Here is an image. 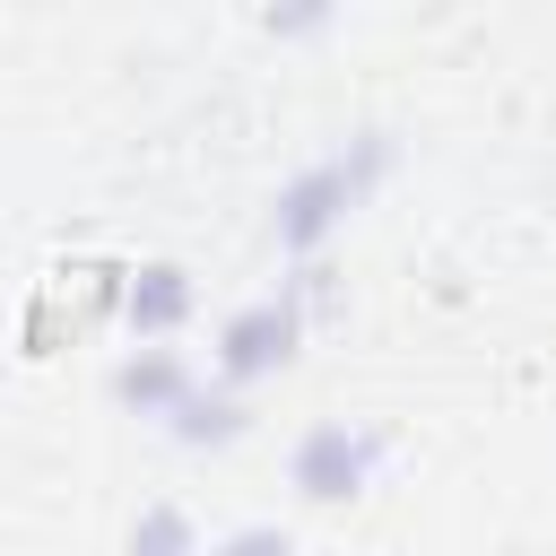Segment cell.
<instances>
[{
	"mask_svg": "<svg viewBox=\"0 0 556 556\" xmlns=\"http://www.w3.org/2000/svg\"><path fill=\"white\" fill-rule=\"evenodd\" d=\"M295 478H304L313 504H339V495H356V478H365V443H348L339 426H321V434L295 452Z\"/></svg>",
	"mask_w": 556,
	"mask_h": 556,
	"instance_id": "6da1fadb",
	"label": "cell"
}]
</instances>
